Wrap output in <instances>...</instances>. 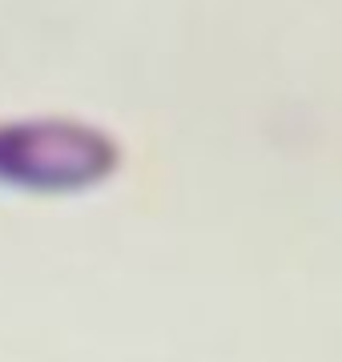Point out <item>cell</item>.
Returning <instances> with one entry per match:
<instances>
[{
	"mask_svg": "<svg viewBox=\"0 0 342 362\" xmlns=\"http://www.w3.org/2000/svg\"><path fill=\"white\" fill-rule=\"evenodd\" d=\"M121 169L117 137L81 117L0 121V185L40 197H73Z\"/></svg>",
	"mask_w": 342,
	"mask_h": 362,
	"instance_id": "1",
	"label": "cell"
}]
</instances>
